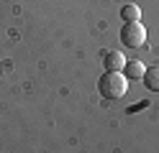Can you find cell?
<instances>
[{
	"instance_id": "cell-1",
	"label": "cell",
	"mask_w": 159,
	"mask_h": 153,
	"mask_svg": "<svg viewBox=\"0 0 159 153\" xmlns=\"http://www.w3.org/2000/svg\"><path fill=\"white\" fill-rule=\"evenodd\" d=\"M128 89V79L121 71H105V74L98 79V92L105 100H121Z\"/></svg>"
},
{
	"instance_id": "cell-2",
	"label": "cell",
	"mask_w": 159,
	"mask_h": 153,
	"mask_svg": "<svg viewBox=\"0 0 159 153\" xmlns=\"http://www.w3.org/2000/svg\"><path fill=\"white\" fill-rule=\"evenodd\" d=\"M121 44L128 46V49H139V46L146 44V28H144L141 20L121 26Z\"/></svg>"
},
{
	"instance_id": "cell-3",
	"label": "cell",
	"mask_w": 159,
	"mask_h": 153,
	"mask_svg": "<svg viewBox=\"0 0 159 153\" xmlns=\"http://www.w3.org/2000/svg\"><path fill=\"white\" fill-rule=\"evenodd\" d=\"M103 66H105V71H123L126 56L121 54V51H108V54L103 56Z\"/></svg>"
},
{
	"instance_id": "cell-4",
	"label": "cell",
	"mask_w": 159,
	"mask_h": 153,
	"mask_svg": "<svg viewBox=\"0 0 159 153\" xmlns=\"http://www.w3.org/2000/svg\"><path fill=\"white\" fill-rule=\"evenodd\" d=\"M144 71H146V66L141 64V61H139V59H131V61H126V66H123L121 74H123L126 79H141Z\"/></svg>"
},
{
	"instance_id": "cell-5",
	"label": "cell",
	"mask_w": 159,
	"mask_h": 153,
	"mask_svg": "<svg viewBox=\"0 0 159 153\" xmlns=\"http://www.w3.org/2000/svg\"><path fill=\"white\" fill-rule=\"evenodd\" d=\"M141 79H144V84H146L149 92H159V64L146 66V71H144Z\"/></svg>"
},
{
	"instance_id": "cell-6",
	"label": "cell",
	"mask_w": 159,
	"mask_h": 153,
	"mask_svg": "<svg viewBox=\"0 0 159 153\" xmlns=\"http://www.w3.org/2000/svg\"><path fill=\"white\" fill-rule=\"evenodd\" d=\"M121 20L123 23H136V20H141V8L134 5V3H128L121 8Z\"/></svg>"
}]
</instances>
